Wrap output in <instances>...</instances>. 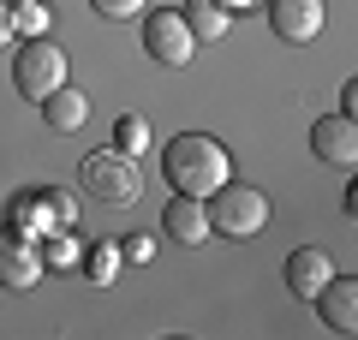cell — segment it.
<instances>
[{
  "instance_id": "6da1fadb",
  "label": "cell",
  "mask_w": 358,
  "mask_h": 340,
  "mask_svg": "<svg viewBox=\"0 0 358 340\" xmlns=\"http://www.w3.org/2000/svg\"><path fill=\"white\" fill-rule=\"evenodd\" d=\"M162 179L179 197H209V191H221L233 179V155H227V143L209 138V132H179L162 150Z\"/></svg>"
},
{
  "instance_id": "7a4b0ae2",
  "label": "cell",
  "mask_w": 358,
  "mask_h": 340,
  "mask_svg": "<svg viewBox=\"0 0 358 340\" xmlns=\"http://www.w3.org/2000/svg\"><path fill=\"white\" fill-rule=\"evenodd\" d=\"M78 179H84V191L96 203H108V209H131V203L143 197L138 155H126V150H90L84 162H78Z\"/></svg>"
},
{
  "instance_id": "3957f363",
  "label": "cell",
  "mask_w": 358,
  "mask_h": 340,
  "mask_svg": "<svg viewBox=\"0 0 358 340\" xmlns=\"http://www.w3.org/2000/svg\"><path fill=\"white\" fill-rule=\"evenodd\" d=\"M66 72H72V60H66V48H60L54 36H24V42H18V54H13V84H18V96L42 101L48 90L66 84Z\"/></svg>"
},
{
  "instance_id": "277c9868",
  "label": "cell",
  "mask_w": 358,
  "mask_h": 340,
  "mask_svg": "<svg viewBox=\"0 0 358 340\" xmlns=\"http://www.w3.org/2000/svg\"><path fill=\"white\" fill-rule=\"evenodd\" d=\"M209 227L215 233H227V239H251V233H263L268 227V197L257 185H239V179H227L221 191H209Z\"/></svg>"
},
{
  "instance_id": "5b68a950",
  "label": "cell",
  "mask_w": 358,
  "mask_h": 340,
  "mask_svg": "<svg viewBox=\"0 0 358 340\" xmlns=\"http://www.w3.org/2000/svg\"><path fill=\"white\" fill-rule=\"evenodd\" d=\"M143 54H150L155 66H192L197 36L185 30V18H179L173 6H155V13H143Z\"/></svg>"
},
{
  "instance_id": "8992f818",
  "label": "cell",
  "mask_w": 358,
  "mask_h": 340,
  "mask_svg": "<svg viewBox=\"0 0 358 340\" xmlns=\"http://www.w3.org/2000/svg\"><path fill=\"white\" fill-rule=\"evenodd\" d=\"M42 275H48V263H42V245L30 239V233H18V227H0V287L30 292Z\"/></svg>"
},
{
  "instance_id": "52a82bcc",
  "label": "cell",
  "mask_w": 358,
  "mask_h": 340,
  "mask_svg": "<svg viewBox=\"0 0 358 340\" xmlns=\"http://www.w3.org/2000/svg\"><path fill=\"white\" fill-rule=\"evenodd\" d=\"M310 155L334 173H352L358 167V126L352 113H322L317 126H310Z\"/></svg>"
},
{
  "instance_id": "ba28073f",
  "label": "cell",
  "mask_w": 358,
  "mask_h": 340,
  "mask_svg": "<svg viewBox=\"0 0 358 340\" xmlns=\"http://www.w3.org/2000/svg\"><path fill=\"white\" fill-rule=\"evenodd\" d=\"M263 6H268L275 36L293 42V48H299V42H317L322 36V18H329V13H322V0H263Z\"/></svg>"
},
{
  "instance_id": "9c48e42d",
  "label": "cell",
  "mask_w": 358,
  "mask_h": 340,
  "mask_svg": "<svg viewBox=\"0 0 358 340\" xmlns=\"http://www.w3.org/2000/svg\"><path fill=\"white\" fill-rule=\"evenodd\" d=\"M162 233L173 245H192V251L209 245V233H215V227H209V203L203 197H179V191H173V203L162 209Z\"/></svg>"
},
{
  "instance_id": "30bf717a",
  "label": "cell",
  "mask_w": 358,
  "mask_h": 340,
  "mask_svg": "<svg viewBox=\"0 0 358 340\" xmlns=\"http://www.w3.org/2000/svg\"><path fill=\"white\" fill-rule=\"evenodd\" d=\"M287 292L293 299H317L322 287H329V275H334V257L322 251V245H299V251H287Z\"/></svg>"
},
{
  "instance_id": "8fae6325",
  "label": "cell",
  "mask_w": 358,
  "mask_h": 340,
  "mask_svg": "<svg viewBox=\"0 0 358 340\" xmlns=\"http://www.w3.org/2000/svg\"><path fill=\"white\" fill-rule=\"evenodd\" d=\"M317 311H322V323H329L334 334L352 340L358 334V281L352 275H329V287L317 292Z\"/></svg>"
},
{
  "instance_id": "7c38bea8",
  "label": "cell",
  "mask_w": 358,
  "mask_h": 340,
  "mask_svg": "<svg viewBox=\"0 0 358 340\" xmlns=\"http://www.w3.org/2000/svg\"><path fill=\"white\" fill-rule=\"evenodd\" d=\"M36 108H42V120H48V126L60 132V138H72V132H84V120H90V96H84V90L72 84V78H66L60 90H48V96H42Z\"/></svg>"
},
{
  "instance_id": "4fadbf2b",
  "label": "cell",
  "mask_w": 358,
  "mask_h": 340,
  "mask_svg": "<svg viewBox=\"0 0 358 340\" xmlns=\"http://www.w3.org/2000/svg\"><path fill=\"white\" fill-rule=\"evenodd\" d=\"M179 18H185V30H192L197 42H221V36H227V24H233L221 0H185Z\"/></svg>"
},
{
  "instance_id": "5bb4252c",
  "label": "cell",
  "mask_w": 358,
  "mask_h": 340,
  "mask_svg": "<svg viewBox=\"0 0 358 340\" xmlns=\"http://www.w3.org/2000/svg\"><path fill=\"white\" fill-rule=\"evenodd\" d=\"M78 269H84L96 287H114V275L126 269V257H120V239H96V245H84V263H78Z\"/></svg>"
},
{
  "instance_id": "9a60e30c",
  "label": "cell",
  "mask_w": 358,
  "mask_h": 340,
  "mask_svg": "<svg viewBox=\"0 0 358 340\" xmlns=\"http://www.w3.org/2000/svg\"><path fill=\"white\" fill-rule=\"evenodd\" d=\"M42 263H48V269H78V263H84V245H78L72 227H60V233L42 239Z\"/></svg>"
},
{
  "instance_id": "2e32d148",
  "label": "cell",
  "mask_w": 358,
  "mask_h": 340,
  "mask_svg": "<svg viewBox=\"0 0 358 340\" xmlns=\"http://www.w3.org/2000/svg\"><path fill=\"white\" fill-rule=\"evenodd\" d=\"M48 24H54V13L42 6V0H18V6H13V30H18V42H24V36H48Z\"/></svg>"
},
{
  "instance_id": "e0dca14e",
  "label": "cell",
  "mask_w": 358,
  "mask_h": 340,
  "mask_svg": "<svg viewBox=\"0 0 358 340\" xmlns=\"http://www.w3.org/2000/svg\"><path fill=\"white\" fill-rule=\"evenodd\" d=\"M114 150H126V155L150 150V126H143V113H120V120H114Z\"/></svg>"
},
{
  "instance_id": "ac0fdd59",
  "label": "cell",
  "mask_w": 358,
  "mask_h": 340,
  "mask_svg": "<svg viewBox=\"0 0 358 340\" xmlns=\"http://www.w3.org/2000/svg\"><path fill=\"white\" fill-rule=\"evenodd\" d=\"M90 13L108 18V24H120V18H143V13H150V0H90Z\"/></svg>"
},
{
  "instance_id": "d6986e66",
  "label": "cell",
  "mask_w": 358,
  "mask_h": 340,
  "mask_svg": "<svg viewBox=\"0 0 358 340\" xmlns=\"http://www.w3.org/2000/svg\"><path fill=\"white\" fill-rule=\"evenodd\" d=\"M42 197H48L54 227H78V203H72V191H60V185H42Z\"/></svg>"
},
{
  "instance_id": "ffe728a7",
  "label": "cell",
  "mask_w": 358,
  "mask_h": 340,
  "mask_svg": "<svg viewBox=\"0 0 358 340\" xmlns=\"http://www.w3.org/2000/svg\"><path fill=\"white\" fill-rule=\"evenodd\" d=\"M120 257L126 263H155V233H126L120 239Z\"/></svg>"
},
{
  "instance_id": "44dd1931",
  "label": "cell",
  "mask_w": 358,
  "mask_h": 340,
  "mask_svg": "<svg viewBox=\"0 0 358 340\" xmlns=\"http://www.w3.org/2000/svg\"><path fill=\"white\" fill-rule=\"evenodd\" d=\"M13 42H18V30H13V6L0 0V48H13Z\"/></svg>"
},
{
  "instance_id": "7402d4cb",
  "label": "cell",
  "mask_w": 358,
  "mask_h": 340,
  "mask_svg": "<svg viewBox=\"0 0 358 340\" xmlns=\"http://www.w3.org/2000/svg\"><path fill=\"white\" fill-rule=\"evenodd\" d=\"M358 108V78H346V90H341V113H352Z\"/></svg>"
},
{
  "instance_id": "603a6c76",
  "label": "cell",
  "mask_w": 358,
  "mask_h": 340,
  "mask_svg": "<svg viewBox=\"0 0 358 340\" xmlns=\"http://www.w3.org/2000/svg\"><path fill=\"white\" fill-rule=\"evenodd\" d=\"M227 13H251V6H263V0H221Z\"/></svg>"
},
{
  "instance_id": "cb8c5ba5",
  "label": "cell",
  "mask_w": 358,
  "mask_h": 340,
  "mask_svg": "<svg viewBox=\"0 0 358 340\" xmlns=\"http://www.w3.org/2000/svg\"><path fill=\"white\" fill-rule=\"evenodd\" d=\"M6 6H18V0H6Z\"/></svg>"
}]
</instances>
